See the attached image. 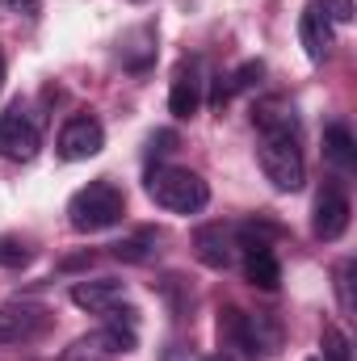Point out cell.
I'll use <instances>...</instances> for the list:
<instances>
[{
  "instance_id": "cell-1",
  "label": "cell",
  "mask_w": 357,
  "mask_h": 361,
  "mask_svg": "<svg viewBox=\"0 0 357 361\" xmlns=\"http://www.w3.org/2000/svg\"><path fill=\"white\" fill-rule=\"evenodd\" d=\"M147 197L169 210V214H198L210 202V185L198 177L193 169H177V164H156L147 173Z\"/></svg>"
},
{
  "instance_id": "cell-2",
  "label": "cell",
  "mask_w": 357,
  "mask_h": 361,
  "mask_svg": "<svg viewBox=\"0 0 357 361\" xmlns=\"http://www.w3.org/2000/svg\"><path fill=\"white\" fill-rule=\"evenodd\" d=\"M122 214H126V193H122L114 180H89V185L76 189L72 202H68V223H72L76 231H85V235L105 231V227H118Z\"/></svg>"
},
{
  "instance_id": "cell-3",
  "label": "cell",
  "mask_w": 357,
  "mask_h": 361,
  "mask_svg": "<svg viewBox=\"0 0 357 361\" xmlns=\"http://www.w3.org/2000/svg\"><path fill=\"white\" fill-rule=\"evenodd\" d=\"M261 173L277 193H298L307 185V160L298 152V139H261Z\"/></svg>"
},
{
  "instance_id": "cell-4",
  "label": "cell",
  "mask_w": 357,
  "mask_h": 361,
  "mask_svg": "<svg viewBox=\"0 0 357 361\" xmlns=\"http://www.w3.org/2000/svg\"><path fill=\"white\" fill-rule=\"evenodd\" d=\"M42 147V135L34 126L30 114H21V105L4 109L0 114V156L4 160H17V164H30Z\"/></svg>"
},
{
  "instance_id": "cell-5",
  "label": "cell",
  "mask_w": 357,
  "mask_h": 361,
  "mask_svg": "<svg viewBox=\"0 0 357 361\" xmlns=\"http://www.w3.org/2000/svg\"><path fill=\"white\" fill-rule=\"evenodd\" d=\"M51 311L38 302H8L0 307V349H13L21 341H34L38 332H47Z\"/></svg>"
},
{
  "instance_id": "cell-6",
  "label": "cell",
  "mask_w": 357,
  "mask_h": 361,
  "mask_svg": "<svg viewBox=\"0 0 357 361\" xmlns=\"http://www.w3.org/2000/svg\"><path fill=\"white\" fill-rule=\"evenodd\" d=\"M101 147H105V130H101V122H97L92 114H72V118L63 122V130H59V156H63L68 164L92 160Z\"/></svg>"
},
{
  "instance_id": "cell-7",
  "label": "cell",
  "mask_w": 357,
  "mask_h": 361,
  "mask_svg": "<svg viewBox=\"0 0 357 361\" xmlns=\"http://www.w3.org/2000/svg\"><path fill=\"white\" fill-rule=\"evenodd\" d=\"M349 214H353L349 193L337 180H328L320 189V197H315V235L320 240H341L349 231Z\"/></svg>"
},
{
  "instance_id": "cell-8",
  "label": "cell",
  "mask_w": 357,
  "mask_h": 361,
  "mask_svg": "<svg viewBox=\"0 0 357 361\" xmlns=\"http://www.w3.org/2000/svg\"><path fill=\"white\" fill-rule=\"evenodd\" d=\"M206 101V80H202V63L198 59H185L173 76V89H169V114L173 118H193Z\"/></svg>"
},
{
  "instance_id": "cell-9",
  "label": "cell",
  "mask_w": 357,
  "mask_h": 361,
  "mask_svg": "<svg viewBox=\"0 0 357 361\" xmlns=\"http://www.w3.org/2000/svg\"><path fill=\"white\" fill-rule=\"evenodd\" d=\"M193 257L206 265V269H227L236 261V231L223 227V223H206L193 231Z\"/></svg>"
},
{
  "instance_id": "cell-10",
  "label": "cell",
  "mask_w": 357,
  "mask_h": 361,
  "mask_svg": "<svg viewBox=\"0 0 357 361\" xmlns=\"http://www.w3.org/2000/svg\"><path fill=\"white\" fill-rule=\"evenodd\" d=\"M253 126L261 130V139H298V114L282 97H269L253 109Z\"/></svg>"
},
{
  "instance_id": "cell-11",
  "label": "cell",
  "mask_w": 357,
  "mask_h": 361,
  "mask_svg": "<svg viewBox=\"0 0 357 361\" xmlns=\"http://www.w3.org/2000/svg\"><path fill=\"white\" fill-rule=\"evenodd\" d=\"M126 298V286L114 277H97V281H76L72 286V302L89 315H105L109 307H118Z\"/></svg>"
},
{
  "instance_id": "cell-12",
  "label": "cell",
  "mask_w": 357,
  "mask_h": 361,
  "mask_svg": "<svg viewBox=\"0 0 357 361\" xmlns=\"http://www.w3.org/2000/svg\"><path fill=\"white\" fill-rule=\"evenodd\" d=\"M298 42H303V51H307L311 63H324L328 51H332V21L315 4L303 8V17H298Z\"/></svg>"
},
{
  "instance_id": "cell-13",
  "label": "cell",
  "mask_w": 357,
  "mask_h": 361,
  "mask_svg": "<svg viewBox=\"0 0 357 361\" xmlns=\"http://www.w3.org/2000/svg\"><path fill=\"white\" fill-rule=\"evenodd\" d=\"M244 336H248V353L253 357H269L282 349V324L265 315V311H244Z\"/></svg>"
},
{
  "instance_id": "cell-14",
  "label": "cell",
  "mask_w": 357,
  "mask_h": 361,
  "mask_svg": "<svg viewBox=\"0 0 357 361\" xmlns=\"http://www.w3.org/2000/svg\"><path fill=\"white\" fill-rule=\"evenodd\" d=\"M324 156L341 169V173H353L357 169V139L349 126H341V122H332L328 130H324Z\"/></svg>"
},
{
  "instance_id": "cell-15",
  "label": "cell",
  "mask_w": 357,
  "mask_h": 361,
  "mask_svg": "<svg viewBox=\"0 0 357 361\" xmlns=\"http://www.w3.org/2000/svg\"><path fill=\"white\" fill-rule=\"evenodd\" d=\"M156 244H160V235H156V231H139V235H131V240L114 244V257H118V261H126V265H147V261L156 257Z\"/></svg>"
},
{
  "instance_id": "cell-16",
  "label": "cell",
  "mask_w": 357,
  "mask_h": 361,
  "mask_svg": "<svg viewBox=\"0 0 357 361\" xmlns=\"http://www.w3.org/2000/svg\"><path fill=\"white\" fill-rule=\"evenodd\" d=\"M261 76H265V63H261V59H248V63H240V68L227 76V92H231V97H236V92H248Z\"/></svg>"
},
{
  "instance_id": "cell-17",
  "label": "cell",
  "mask_w": 357,
  "mask_h": 361,
  "mask_svg": "<svg viewBox=\"0 0 357 361\" xmlns=\"http://www.w3.org/2000/svg\"><path fill=\"white\" fill-rule=\"evenodd\" d=\"M30 248L21 244V240H13V235H0V269H25L30 265Z\"/></svg>"
},
{
  "instance_id": "cell-18",
  "label": "cell",
  "mask_w": 357,
  "mask_h": 361,
  "mask_svg": "<svg viewBox=\"0 0 357 361\" xmlns=\"http://www.w3.org/2000/svg\"><path fill=\"white\" fill-rule=\"evenodd\" d=\"M320 361H349V341L341 328H324V357Z\"/></svg>"
},
{
  "instance_id": "cell-19",
  "label": "cell",
  "mask_w": 357,
  "mask_h": 361,
  "mask_svg": "<svg viewBox=\"0 0 357 361\" xmlns=\"http://www.w3.org/2000/svg\"><path fill=\"white\" fill-rule=\"evenodd\" d=\"M328 21H337V25H349L353 21V0H320L315 4Z\"/></svg>"
},
{
  "instance_id": "cell-20",
  "label": "cell",
  "mask_w": 357,
  "mask_h": 361,
  "mask_svg": "<svg viewBox=\"0 0 357 361\" xmlns=\"http://www.w3.org/2000/svg\"><path fill=\"white\" fill-rule=\"evenodd\" d=\"M337 286H341V307H345V311H353V307H357V302H353V261H345V265H341Z\"/></svg>"
},
{
  "instance_id": "cell-21",
  "label": "cell",
  "mask_w": 357,
  "mask_h": 361,
  "mask_svg": "<svg viewBox=\"0 0 357 361\" xmlns=\"http://www.w3.org/2000/svg\"><path fill=\"white\" fill-rule=\"evenodd\" d=\"M173 147H177V135L173 130H156L152 135V156H169Z\"/></svg>"
},
{
  "instance_id": "cell-22",
  "label": "cell",
  "mask_w": 357,
  "mask_h": 361,
  "mask_svg": "<svg viewBox=\"0 0 357 361\" xmlns=\"http://www.w3.org/2000/svg\"><path fill=\"white\" fill-rule=\"evenodd\" d=\"M8 13H25V17H34L38 8H42V0H0Z\"/></svg>"
},
{
  "instance_id": "cell-23",
  "label": "cell",
  "mask_w": 357,
  "mask_h": 361,
  "mask_svg": "<svg viewBox=\"0 0 357 361\" xmlns=\"http://www.w3.org/2000/svg\"><path fill=\"white\" fill-rule=\"evenodd\" d=\"M4 80H8V63H4V51H0V89H4Z\"/></svg>"
},
{
  "instance_id": "cell-24",
  "label": "cell",
  "mask_w": 357,
  "mask_h": 361,
  "mask_svg": "<svg viewBox=\"0 0 357 361\" xmlns=\"http://www.w3.org/2000/svg\"><path fill=\"white\" fill-rule=\"evenodd\" d=\"M135 4H143V0H135Z\"/></svg>"
},
{
  "instance_id": "cell-25",
  "label": "cell",
  "mask_w": 357,
  "mask_h": 361,
  "mask_svg": "<svg viewBox=\"0 0 357 361\" xmlns=\"http://www.w3.org/2000/svg\"><path fill=\"white\" fill-rule=\"evenodd\" d=\"M311 361H320V357H311Z\"/></svg>"
}]
</instances>
